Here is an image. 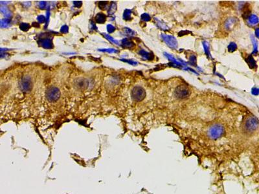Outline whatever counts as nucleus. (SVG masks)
Segmentation results:
<instances>
[{
	"instance_id": "obj_18",
	"label": "nucleus",
	"mask_w": 259,
	"mask_h": 194,
	"mask_svg": "<svg viewBox=\"0 0 259 194\" xmlns=\"http://www.w3.org/2000/svg\"><path fill=\"white\" fill-rule=\"evenodd\" d=\"M116 10V4L115 3H112L110 7V9L109 10V13L110 14H113L114 12Z\"/></svg>"
},
{
	"instance_id": "obj_26",
	"label": "nucleus",
	"mask_w": 259,
	"mask_h": 194,
	"mask_svg": "<svg viewBox=\"0 0 259 194\" xmlns=\"http://www.w3.org/2000/svg\"><path fill=\"white\" fill-rule=\"evenodd\" d=\"M104 36L107 38H108V40H110V41H111V42H114V43H117L118 42H117V41H115V40H114L112 38H111V36H108V35H104Z\"/></svg>"
},
{
	"instance_id": "obj_20",
	"label": "nucleus",
	"mask_w": 259,
	"mask_h": 194,
	"mask_svg": "<svg viewBox=\"0 0 259 194\" xmlns=\"http://www.w3.org/2000/svg\"><path fill=\"white\" fill-rule=\"evenodd\" d=\"M141 18H142L143 20L145 21H148L150 20V18L149 15L147 14H143L142 16H141Z\"/></svg>"
},
{
	"instance_id": "obj_23",
	"label": "nucleus",
	"mask_w": 259,
	"mask_h": 194,
	"mask_svg": "<svg viewBox=\"0 0 259 194\" xmlns=\"http://www.w3.org/2000/svg\"><path fill=\"white\" fill-rule=\"evenodd\" d=\"M60 31L62 33H67L68 32V27L66 25H64L62 27V28L60 29Z\"/></svg>"
},
{
	"instance_id": "obj_27",
	"label": "nucleus",
	"mask_w": 259,
	"mask_h": 194,
	"mask_svg": "<svg viewBox=\"0 0 259 194\" xmlns=\"http://www.w3.org/2000/svg\"><path fill=\"white\" fill-rule=\"evenodd\" d=\"M101 51H106V52H109V53H113V52H115V51L114 50V49H102V50H101Z\"/></svg>"
},
{
	"instance_id": "obj_14",
	"label": "nucleus",
	"mask_w": 259,
	"mask_h": 194,
	"mask_svg": "<svg viewBox=\"0 0 259 194\" xmlns=\"http://www.w3.org/2000/svg\"><path fill=\"white\" fill-rule=\"evenodd\" d=\"M20 28L23 31H27L28 30L30 29V25L29 24L26 23H22L20 24Z\"/></svg>"
},
{
	"instance_id": "obj_7",
	"label": "nucleus",
	"mask_w": 259,
	"mask_h": 194,
	"mask_svg": "<svg viewBox=\"0 0 259 194\" xmlns=\"http://www.w3.org/2000/svg\"><path fill=\"white\" fill-rule=\"evenodd\" d=\"M40 45L45 49H52L53 47L52 41L49 39H43L40 41Z\"/></svg>"
},
{
	"instance_id": "obj_3",
	"label": "nucleus",
	"mask_w": 259,
	"mask_h": 194,
	"mask_svg": "<svg viewBox=\"0 0 259 194\" xmlns=\"http://www.w3.org/2000/svg\"><path fill=\"white\" fill-rule=\"evenodd\" d=\"M60 97V91L56 87H51L46 91V97L51 102L57 100Z\"/></svg>"
},
{
	"instance_id": "obj_13",
	"label": "nucleus",
	"mask_w": 259,
	"mask_h": 194,
	"mask_svg": "<svg viewBox=\"0 0 259 194\" xmlns=\"http://www.w3.org/2000/svg\"><path fill=\"white\" fill-rule=\"evenodd\" d=\"M247 60H248V64H249L250 67L254 68L256 66V63H255L253 57L250 56H249V58H248Z\"/></svg>"
},
{
	"instance_id": "obj_24",
	"label": "nucleus",
	"mask_w": 259,
	"mask_h": 194,
	"mask_svg": "<svg viewBox=\"0 0 259 194\" xmlns=\"http://www.w3.org/2000/svg\"><path fill=\"white\" fill-rule=\"evenodd\" d=\"M74 5L76 7L80 8L82 6V1H74Z\"/></svg>"
},
{
	"instance_id": "obj_8",
	"label": "nucleus",
	"mask_w": 259,
	"mask_h": 194,
	"mask_svg": "<svg viewBox=\"0 0 259 194\" xmlns=\"http://www.w3.org/2000/svg\"><path fill=\"white\" fill-rule=\"evenodd\" d=\"M106 16L103 13L97 14L96 17H95V20L98 23H104L106 21Z\"/></svg>"
},
{
	"instance_id": "obj_22",
	"label": "nucleus",
	"mask_w": 259,
	"mask_h": 194,
	"mask_svg": "<svg viewBox=\"0 0 259 194\" xmlns=\"http://www.w3.org/2000/svg\"><path fill=\"white\" fill-rule=\"evenodd\" d=\"M107 30H108V32L111 33V32H113L114 31H115V27H114L113 25H108Z\"/></svg>"
},
{
	"instance_id": "obj_21",
	"label": "nucleus",
	"mask_w": 259,
	"mask_h": 194,
	"mask_svg": "<svg viewBox=\"0 0 259 194\" xmlns=\"http://www.w3.org/2000/svg\"><path fill=\"white\" fill-rule=\"evenodd\" d=\"M38 21L40 23H42L45 21V17L42 15H40L38 17Z\"/></svg>"
},
{
	"instance_id": "obj_9",
	"label": "nucleus",
	"mask_w": 259,
	"mask_h": 194,
	"mask_svg": "<svg viewBox=\"0 0 259 194\" xmlns=\"http://www.w3.org/2000/svg\"><path fill=\"white\" fill-rule=\"evenodd\" d=\"M0 12H1L5 17H7L8 18L11 16V12H10V10L8 9L6 7L0 5Z\"/></svg>"
},
{
	"instance_id": "obj_10",
	"label": "nucleus",
	"mask_w": 259,
	"mask_h": 194,
	"mask_svg": "<svg viewBox=\"0 0 259 194\" xmlns=\"http://www.w3.org/2000/svg\"><path fill=\"white\" fill-rule=\"evenodd\" d=\"M10 23V20L8 18L3 19V20H0V27L1 28H5L7 27Z\"/></svg>"
},
{
	"instance_id": "obj_11",
	"label": "nucleus",
	"mask_w": 259,
	"mask_h": 194,
	"mask_svg": "<svg viewBox=\"0 0 259 194\" xmlns=\"http://www.w3.org/2000/svg\"><path fill=\"white\" fill-rule=\"evenodd\" d=\"M122 43L126 47H132L133 46V43L128 39H124L122 41Z\"/></svg>"
},
{
	"instance_id": "obj_6",
	"label": "nucleus",
	"mask_w": 259,
	"mask_h": 194,
	"mask_svg": "<svg viewBox=\"0 0 259 194\" xmlns=\"http://www.w3.org/2000/svg\"><path fill=\"white\" fill-rule=\"evenodd\" d=\"M258 127V120L255 117H250L245 124V128L247 132H253Z\"/></svg>"
},
{
	"instance_id": "obj_5",
	"label": "nucleus",
	"mask_w": 259,
	"mask_h": 194,
	"mask_svg": "<svg viewBox=\"0 0 259 194\" xmlns=\"http://www.w3.org/2000/svg\"><path fill=\"white\" fill-rule=\"evenodd\" d=\"M21 89L23 92H29L32 88V82L30 76H25L21 79L20 82Z\"/></svg>"
},
{
	"instance_id": "obj_19",
	"label": "nucleus",
	"mask_w": 259,
	"mask_h": 194,
	"mask_svg": "<svg viewBox=\"0 0 259 194\" xmlns=\"http://www.w3.org/2000/svg\"><path fill=\"white\" fill-rule=\"evenodd\" d=\"M107 3L108 1H100L99 3V7L100 9H104L106 7V5H107Z\"/></svg>"
},
{
	"instance_id": "obj_28",
	"label": "nucleus",
	"mask_w": 259,
	"mask_h": 194,
	"mask_svg": "<svg viewBox=\"0 0 259 194\" xmlns=\"http://www.w3.org/2000/svg\"><path fill=\"white\" fill-rule=\"evenodd\" d=\"M256 35H257V36L258 37V29H257V31H256Z\"/></svg>"
},
{
	"instance_id": "obj_16",
	"label": "nucleus",
	"mask_w": 259,
	"mask_h": 194,
	"mask_svg": "<svg viewBox=\"0 0 259 194\" xmlns=\"http://www.w3.org/2000/svg\"><path fill=\"white\" fill-rule=\"evenodd\" d=\"M236 49V45L234 43H231L228 46V50L229 52H233Z\"/></svg>"
},
{
	"instance_id": "obj_2",
	"label": "nucleus",
	"mask_w": 259,
	"mask_h": 194,
	"mask_svg": "<svg viewBox=\"0 0 259 194\" xmlns=\"http://www.w3.org/2000/svg\"><path fill=\"white\" fill-rule=\"evenodd\" d=\"M146 97V92L144 89L140 86H136L132 89V97L133 100L139 102L143 100Z\"/></svg>"
},
{
	"instance_id": "obj_1",
	"label": "nucleus",
	"mask_w": 259,
	"mask_h": 194,
	"mask_svg": "<svg viewBox=\"0 0 259 194\" xmlns=\"http://www.w3.org/2000/svg\"><path fill=\"white\" fill-rule=\"evenodd\" d=\"M225 130L223 125L219 124H214L209 128L208 131V135L212 139H218L222 136L224 134Z\"/></svg>"
},
{
	"instance_id": "obj_15",
	"label": "nucleus",
	"mask_w": 259,
	"mask_h": 194,
	"mask_svg": "<svg viewBox=\"0 0 259 194\" xmlns=\"http://www.w3.org/2000/svg\"><path fill=\"white\" fill-rule=\"evenodd\" d=\"M77 85V86L78 87H80V88H84V87H86V86H88V84H86V81L80 80L78 81Z\"/></svg>"
},
{
	"instance_id": "obj_12",
	"label": "nucleus",
	"mask_w": 259,
	"mask_h": 194,
	"mask_svg": "<svg viewBox=\"0 0 259 194\" xmlns=\"http://www.w3.org/2000/svg\"><path fill=\"white\" fill-rule=\"evenodd\" d=\"M249 21L251 24H257L258 23V18L255 15H251L249 17Z\"/></svg>"
},
{
	"instance_id": "obj_25",
	"label": "nucleus",
	"mask_w": 259,
	"mask_h": 194,
	"mask_svg": "<svg viewBox=\"0 0 259 194\" xmlns=\"http://www.w3.org/2000/svg\"><path fill=\"white\" fill-rule=\"evenodd\" d=\"M45 5H46V2L45 1H40L39 3V7L41 9H44L45 7Z\"/></svg>"
},
{
	"instance_id": "obj_17",
	"label": "nucleus",
	"mask_w": 259,
	"mask_h": 194,
	"mask_svg": "<svg viewBox=\"0 0 259 194\" xmlns=\"http://www.w3.org/2000/svg\"><path fill=\"white\" fill-rule=\"evenodd\" d=\"M130 15H131L130 10H125L124 15H123L124 19H125V20H128V19H130Z\"/></svg>"
},
{
	"instance_id": "obj_4",
	"label": "nucleus",
	"mask_w": 259,
	"mask_h": 194,
	"mask_svg": "<svg viewBox=\"0 0 259 194\" xmlns=\"http://www.w3.org/2000/svg\"><path fill=\"white\" fill-rule=\"evenodd\" d=\"M190 94V90L187 86L183 85H180L176 87V89L174 91V95L178 98H185L189 97Z\"/></svg>"
}]
</instances>
